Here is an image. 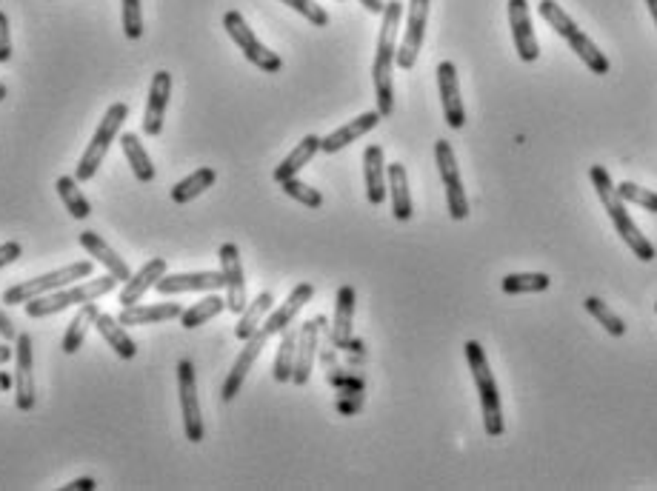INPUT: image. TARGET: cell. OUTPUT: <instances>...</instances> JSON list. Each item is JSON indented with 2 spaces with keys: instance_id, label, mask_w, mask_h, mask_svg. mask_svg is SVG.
<instances>
[{
  "instance_id": "cell-1",
  "label": "cell",
  "mask_w": 657,
  "mask_h": 491,
  "mask_svg": "<svg viewBox=\"0 0 657 491\" xmlns=\"http://www.w3.org/2000/svg\"><path fill=\"white\" fill-rule=\"evenodd\" d=\"M403 18V3L389 0L383 9V23H380L378 52L372 63V80H375V100H378L380 118H392L395 112V86H392V69L398 58V26Z\"/></svg>"
},
{
  "instance_id": "cell-2",
  "label": "cell",
  "mask_w": 657,
  "mask_h": 491,
  "mask_svg": "<svg viewBox=\"0 0 657 491\" xmlns=\"http://www.w3.org/2000/svg\"><path fill=\"white\" fill-rule=\"evenodd\" d=\"M589 180H592V186H595V192H598L600 203H603L606 215L612 220V226L618 229L620 240L632 249V255L640 257L643 263L655 260V246L649 243V237L640 232L638 223L629 217V212H626V200L618 195V186L612 183L609 172H606L603 166H592V169H589Z\"/></svg>"
},
{
  "instance_id": "cell-3",
  "label": "cell",
  "mask_w": 657,
  "mask_h": 491,
  "mask_svg": "<svg viewBox=\"0 0 657 491\" xmlns=\"http://www.w3.org/2000/svg\"><path fill=\"white\" fill-rule=\"evenodd\" d=\"M466 360H469V372L475 377V386L480 394V412H483V429L489 437L503 434V409H500V392L495 383V374L489 369L486 352L478 340L466 343Z\"/></svg>"
},
{
  "instance_id": "cell-4",
  "label": "cell",
  "mask_w": 657,
  "mask_h": 491,
  "mask_svg": "<svg viewBox=\"0 0 657 491\" xmlns=\"http://www.w3.org/2000/svg\"><path fill=\"white\" fill-rule=\"evenodd\" d=\"M118 283V277L109 275V272L103 277H95V280H80L78 286H72V289H63V292L58 289V292H49V295L29 300V303H26V315L32 317V320L58 315L63 309H69V306L89 303V300H98V297L115 292Z\"/></svg>"
},
{
  "instance_id": "cell-5",
  "label": "cell",
  "mask_w": 657,
  "mask_h": 491,
  "mask_svg": "<svg viewBox=\"0 0 657 491\" xmlns=\"http://www.w3.org/2000/svg\"><path fill=\"white\" fill-rule=\"evenodd\" d=\"M126 118H129V106H126V103H112V106L106 109L98 132L92 135L86 152H83V158L78 160V169H75V177H78V180H92V177L98 175V169L103 166L106 155H109V146L115 143L120 126L126 123Z\"/></svg>"
},
{
  "instance_id": "cell-6",
  "label": "cell",
  "mask_w": 657,
  "mask_h": 491,
  "mask_svg": "<svg viewBox=\"0 0 657 491\" xmlns=\"http://www.w3.org/2000/svg\"><path fill=\"white\" fill-rule=\"evenodd\" d=\"M92 269H95L92 260H78V263H69V266H63L58 272H49V275L35 277V280H23V283H18V286H12V289L3 292V303L15 306V303H29V300H35V297L58 292L63 286L80 283L83 277L92 275Z\"/></svg>"
},
{
  "instance_id": "cell-7",
  "label": "cell",
  "mask_w": 657,
  "mask_h": 491,
  "mask_svg": "<svg viewBox=\"0 0 657 491\" xmlns=\"http://www.w3.org/2000/svg\"><path fill=\"white\" fill-rule=\"evenodd\" d=\"M223 29L229 32V38L235 40L240 46V52H243V58L249 60L252 66H258L260 72H266V75H275L283 69V60L272 52V49H266L258 38H255V32L249 29V23L243 20L240 12H226L223 15Z\"/></svg>"
},
{
  "instance_id": "cell-8",
  "label": "cell",
  "mask_w": 657,
  "mask_h": 491,
  "mask_svg": "<svg viewBox=\"0 0 657 491\" xmlns=\"http://www.w3.org/2000/svg\"><path fill=\"white\" fill-rule=\"evenodd\" d=\"M435 160H438V172L443 186H446V206L452 220H466L469 217V200L463 192V180H460L458 158L449 146V140H438L435 143Z\"/></svg>"
},
{
  "instance_id": "cell-9",
  "label": "cell",
  "mask_w": 657,
  "mask_h": 491,
  "mask_svg": "<svg viewBox=\"0 0 657 491\" xmlns=\"http://www.w3.org/2000/svg\"><path fill=\"white\" fill-rule=\"evenodd\" d=\"M178 386H180V412H183V429L189 443L203 440V414L198 403V377L192 360H180L178 363Z\"/></svg>"
},
{
  "instance_id": "cell-10",
  "label": "cell",
  "mask_w": 657,
  "mask_h": 491,
  "mask_svg": "<svg viewBox=\"0 0 657 491\" xmlns=\"http://www.w3.org/2000/svg\"><path fill=\"white\" fill-rule=\"evenodd\" d=\"M429 6L432 0H409L406 6V32H403V43L398 46V63L403 72L415 69L418 63V52L423 46V35H426V20H429Z\"/></svg>"
},
{
  "instance_id": "cell-11",
  "label": "cell",
  "mask_w": 657,
  "mask_h": 491,
  "mask_svg": "<svg viewBox=\"0 0 657 491\" xmlns=\"http://www.w3.org/2000/svg\"><path fill=\"white\" fill-rule=\"evenodd\" d=\"M18 349H15V403L20 412H32L35 409V354H32V334H18L15 337Z\"/></svg>"
},
{
  "instance_id": "cell-12",
  "label": "cell",
  "mask_w": 657,
  "mask_h": 491,
  "mask_svg": "<svg viewBox=\"0 0 657 491\" xmlns=\"http://www.w3.org/2000/svg\"><path fill=\"white\" fill-rule=\"evenodd\" d=\"M220 275H223V289H226V309L240 315L246 309V277H243V260L235 243L220 246Z\"/></svg>"
},
{
  "instance_id": "cell-13",
  "label": "cell",
  "mask_w": 657,
  "mask_h": 491,
  "mask_svg": "<svg viewBox=\"0 0 657 491\" xmlns=\"http://www.w3.org/2000/svg\"><path fill=\"white\" fill-rule=\"evenodd\" d=\"M509 26H512V38L515 49L523 63H535L540 58L538 38H535V26H532V12H529V0H509Z\"/></svg>"
},
{
  "instance_id": "cell-14",
  "label": "cell",
  "mask_w": 657,
  "mask_h": 491,
  "mask_svg": "<svg viewBox=\"0 0 657 491\" xmlns=\"http://www.w3.org/2000/svg\"><path fill=\"white\" fill-rule=\"evenodd\" d=\"M438 89L440 103H443V118L449 123V129H463L466 112H463V100H460L458 69H455L452 60H443L438 66Z\"/></svg>"
},
{
  "instance_id": "cell-15",
  "label": "cell",
  "mask_w": 657,
  "mask_h": 491,
  "mask_svg": "<svg viewBox=\"0 0 657 491\" xmlns=\"http://www.w3.org/2000/svg\"><path fill=\"white\" fill-rule=\"evenodd\" d=\"M266 340H269V334L263 332H255L249 340H246V346H243V352L238 354V360H235V366H232V372H229V377H226V383H223V389H220V397L229 403V400H235L238 397V392L243 389V380L249 377V372H252V366L258 363L260 352H263V346H266Z\"/></svg>"
},
{
  "instance_id": "cell-16",
  "label": "cell",
  "mask_w": 657,
  "mask_h": 491,
  "mask_svg": "<svg viewBox=\"0 0 657 491\" xmlns=\"http://www.w3.org/2000/svg\"><path fill=\"white\" fill-rule=\"evenodd\" d=\"M312 297H315V286H312V283H298L278 309L263 320L260 329L269 334V337H275V334H280L283 329H289V326L295 323V317L300 315V309H303Z\"/></svg>"
},
{
  "instance_id": "cell-17",
  "label": "cell",
  "mask_w": 657,
  "mask_h": 491,
  "mask_svg": "<svg viewBox=\"0 0 657 491\" xmlns=\"http://www.w3.org/2000/svg\"><path fill=\"white\" fill-rule=\"evenodd\" d=\"M169 98H172V75L160 69L149 86V103H146V115H143V132L149 138H158L163 132V115H166Z\"/></svg>"
},
{
  "instance_id": "cell-18",
  "label": "cell",
  "mask_w": 657,
  "mask_h": 491,
  "mask_svg": "<svg viewBox=\"0 0 657 491\" xmlns=\"http://www.w3.org/2000/svg\"><path fill=\"white\" fill-rule=\"evenodd\" d=\"M323 323H326L323 317H315V320H309V323L300 326L295 372H292V383H295V386H306L309 377H312V366H315V357H318V334Z\"/></svg>"
},
{
  "instance_id": "cell-19",
  "label": "cell",
  "mask_w": 657,
  "mask_h": 491,
  "mask_svg": "<svg viewBox=\"0 0 657 491\" xmlns=\"http://www.w3.org/2000/svg\"><path fill=\"white\" fill-rule=\"evenodd\" d=\"M160 295H186V292H218L223 289L220 272H189V275H163L155 283Z\"/></svg>"
},
{
  "instance_id": "cell-20",
  "label": "cell",
  "mask_w": 657,
  "mask_h": 491,
  "mask_svg": "<svg viewBox=\"0 0 657 491\" xmlns=\"http://www.w3.org/2000/svg\"><path fill=\"white\" fill-rule=\"evenodd\" d=\"M380 120L383 118H380L378 109H375V112H363V115H358L355 120H349L346 126L335 129L329 138H320V152H326V155H335V152H340V149H346L349 143H355L358 138H363L366 132H372Z\"/></svg>"
},
{
  "instance_id": "cell-21",
  "label": "cell",
  "mask_w": 657,
  "mask_h": 491,
  "mask_svg": "<svg viewBox=\"0 0 657 491\" xmlns=\"http://www.w3.org/2000/svg\"><path fill=\"white\" fill-rule=\"evenodd\" d=\"M183 306L180 303H135V306H123L118 320L123 326H149V323H166V320H180Z\"/></svg>"
},
{
  "instance_id": "cell-22",
  "label": "cell",
  "mask_w": 657,
  "mask_h": 491,
  "mask_svg": "<svg viewBox=\"0 0 657 491\" xmlns=\"http://www.w3.org/2000/svg\"><path fill=\"white\" fill-rule=\"evenodd\" d=\"M363 180H366V197L372 206H380L386 200V160H383V149L380 146H369L363 152Z\"/></svg>"
},
{
  "instance_id": "cell-23",
  "label": "cell",
  "mask_w": 657,
  "mask_h": 491,
  "mask_svg": "<svg viewBox=\"0 0 657 491\" xmlns=\"http://www.w3.org/2000/svg\"><path fill=\"white\" fill-rule=\"evenodd\" d=\"M355 303L358 295L352 286H340L335 297V320H332V343L335 349H346L352 340V320H355Z\"/></svg>"
},
{
  "instance_id": "cell-24",
  "label": "cell",
  "mask_w": 657,
  "mask_h": 491,
  "mask_svg": "<svg viewBox=\"0 0 657 491\" xmlns=\"http://www.w3.org/2000/svg\"><path fill=\"white\" fill-rule=\"evenodd\" d=\"M163 275H166V260H163V257H152V260L140 269L138 275H132L126 280V286H123V292H120L118 297L120 306H135V303H140V297L146 295Z\"/></svg>"
},
{
  "instance_id": "cell-25",
  "label": "cell",
  "mask_w": 657,
  "mask_h": 491,
  "mask_svg": "<svg viewBox=\"0 0 657 491\" xmlns=\"http://www.w3.org/2000/svg\"><path fill=\"white\" fill-rule=\"evenodd\" d=\"M80 246H83L89 255L95 257L98 263H103L109 275H115L118 280H123V283L132 277L129 266H126V260H123V257H120L118 252L112 249V246H106V240H103L98 232H83V235H80Z\"/></svg>"
},
{
  "instance_id": "cell-26",
  "label": "cell",
  "mask_w": 657,
  "mask_h": 491,
  "mask_svg": "<svg viewBox=\"0 0 657 491\" xmlns=\"http://www.w3.org/2000/svg\"><path fill=\"white\" fill-rule=\"evenodd\" d=\"M95 329H98L100 337L109 343V349H115V354L123 357V360H132V357L138 354V343L129 337L126 326L120 323L118 317L98 315V320H95Z\"/></svg>"
},
{
  "instance_id": "cell-27",
  "label": "cell",
  "mask_w": 657,
  "mask_h": 491,
  "mask_svg": "<svg viewBox=\"0 0 657 491\" xmlns=\"http://www.w3.org/2000/svg\"><path fill=\"white\" fill-rule=\"evenodd\" d=\"M386 180H389V192H392V215L398 217L400 223L412 220V192H409L406 166L403 163H392L386 169Z\"/></svg>"
},
{
  "instance_id": "cell-28",
  "label": "cell",
  "mask_w": 657,
  "mask_h": 491,
  "mask_svg": "<svg viewBox=\"0 0 657 491\" xmlns=\"http://www.w3.org/2000/svg\"><path fill=\"white\" fill-rule=\"evenodd\" d=\"M100 309L95 300H89V303H80L78 315L72 317V323H69V329L63 334V352L66 354H75L78 349H83V340H86V334L89 329L95 326V320H98Z\"/></svg>"
},
{
  "instance_id": "cell-29",
  "label": "cell",
  "mask_w": 657,
  "mask_h": 491,
  "mask_svg": "<svg viewBox=\"0 0 657 491\" xmlns=\"http://www.w3.org/2000/svg\"><path fill=\"white\" fill-rule=\"evenodd\" d=\"M272 306H275V297H272V292H260L252 303H246V309L240 312V320L238 326H235V334H238V340H249L252 334L260 332V326H263V320H266V315L272 312Z\"/></svg>"
},
{
  "instance_id": "cell-30",
  "label": "cell",
  "mask_w": 657,
  "mask_h": 491,
  "mask_svg": "<svg viewBox=\"0 0 657 491\" xmlns=\"http://www.w3.org/2000/svg\"><path fill=\"white\" fill-rule=\"evenodd\" d=\"M320 152V138L318 135H306V138L300 140L298 146L289 152V158L280 160V166L275 169V183H283V180H289V177H298V172L309 163V160L315 158Z\"/></svg>"
},
{
  "instance_id": "cell-31",
  "label": "cell",
  "mask_w": 657,
  "mask_h": 491,
  "mask_svg": "<svg viewBox=\"0 0 657 491\" xmlns=\"http://www.w3.org/2000/svg\"><path fill=\"white\" fill-rule=\"evenodd\" d=\"M120 146H123V155L129 160V166H132V172L138 177L140 183H152L155 180V166H152V158H149V152L143 149V143L135 132H126L123 138H120Z\"/></svg>"
},
{
  "instance_id": "cell-32",
  "label": "cell",
  "mask_w": 657,
  "mask_h": 491,
  "mask_svg": "<svg viewBox=\"0 0 657 491\" xmlns=\"http://www.w3.org/2000/svg\"><path fill=\"white\" fill-rule=\"evenodd\" d=\"M298 332L295 326L283 329L280 332V346H278V357H275V366H272V374L278 383H289L292 380V372H295V354H298Z\"/></svg>"
},
{
  "instance_id": "cell-33",
  "label": "cell",
  "mask_w": 657,
  "mask_h": 491,
  "mask_svg": "<svg viewBox=\"0 0 657 491\" xmlns=\"http://www.w3.org/2000/svg\"><path fill=\"white\" fill-rule=\"evenodd\" d=\"M215 180H218V172L215 169H209V166H203L198 172H192L189 177H183L180 183L172 186V200L175 203H189V200H195L198 195H203L206 189H212L215 186Z\"/></svg>"
},
{
  "instance_id": "cell-34",
  "label": "cell",
  "mask_w": 657,
  "mask_h": 491,
  "mask_svg": "<svg viewBox=\"0 0 657 491\" xmlns=\"http://www.w3.org/2000/svg\"><path fill=\"white\" fill-rule=\"evenodd\" d=\"M569 46H572V52L578 55L583 63H586V69L589 72H595V75H609V69H612V63H609V58L600 52L598 46H595V40L589 38V35H583V32H575L572 38L566 40Z\"/></svg>"
},
{
  "instance_id": "cell-35",
  "label": "cell",
  "mask_w": 657,
  "mask_h": 491,
  "mask_svg": "<svg viewBox=\"0 0 657 491\" xmlns=\"http://www.w3.org/2000/svg\"><path fill=\"white\" fill-rule=\"evenodd\" d=\"M223 309H226V297L206 295L200 303H195L192 309H183L180 326H183V329H198L203 323H209L212 317H218Z\"/></svg>"
},
{
  "instance_id": "cell-36",
  "label": "cell",
  "mask_w": 657,
  "mask_h": 491,
  "mask_svg": "<svg viewBox=\"0 0 657 491\" xmlns=\"http://www.w3.org/2000/svg\"><path fill=\"white\" fill-rule=\"evenodd\" d=\"M552 286V277L543 272H526V275H506L500 280V289L506 295H538Z\"/></svg>"
},
{
  "instance_id": "cell-37",
  "label": "cell",
  "mask_w": 657,
  "mask_h": 491,
  "mask_svg": "<svg viewBox=\"0 0 657 491\" xmlns=\"http://www.w3.org/2000/svg\"><path fill=\"white\" fill-rule=\"evenodd\" d=\"M55 189H58L60 200H63V206H66V212L72 217H83L92 215V206H89V200L83 197L78 186V177H58V183H55Z\"/></svg>"
},
{
  "instance_id": "cell-38",
  "label": "cell",
  "mask_w": 657,
  "mask_h": 491,
  "mask_svg": "<svg viewBox=\"0 0 657 491\" xmlns=\"http://www.w3.org/2000/svg\"><path fill=\"white\" fill-rule=\"evenodd\" d=\"M538 9H540V15H543V20H546V23H549V26H552V29H555V32H558L563 40H569L580 29L578 23L569 18V12H566L560 3H555V0H540Z\"/></svg>"
},
{
  "instance_id": "cell-39",
  "label": "cell",
  "mask_w": 657,
  "mask_h": 491,
  "mask_svg": "<svg viewBox=\"0 0 657 491\" xmlns=\"http://www.w3.org/2000/svg\"><path fill=\"white\" fill-rule=\"evenodd\" d=\"M583 306H586V312L595 317L600 326L612 334V337H623V334H626V323H623V320H620V317L615 315V312H612V309H609V306H606L600 297H586V300H583Z\"/></svg>"
},
{
  "instance_id": "cell-40",
  "label": "cell",
  "mask_w": 657,
  "mask_h": 491,
  "mask_svg": "<svg viewBox=\"0 0 657 491\" xmlns=\"http://www.w3.org/2000/svg\"><path fill=\"white\" fill-rule=\"evenodd\" d=\"M280 189L292 197V200L303 203L306 209H320V206H323V195H320L318 189H312L309 183H303V180H298V177H289V180H283V183H280Z\"/></svg>"
},
{
  "instance_id": "cell-41",
  "label": "cell",
  "mask_w": 657,
  "mask_h": 491,
  "mask_svg": "<svg viewBox=\"0 0 657 491\" xmlns=\"http://www.w3.org/2000/svg\"><path fill=\"white\" fill-rule=\"evenodd\" d=\"M618 195L623 197L626 203H635L640 209L655 212L657 215V192H652V189H643V186L632 183V180H623V183H618Z\"/></svg>"
},
{
  "instance_id": "cell-42",
  "label": "cell",
  "mask_w": 657,
  "mask_h": 491,
  "mask_svg": "<svg viewBox=\"0 0 657 491\" xmlns=\"http://www.w3.org/2000/svg\"><path fill=\"white\" fill-rule=\"evenodd\" d=\"M123 6V35L129 40H138L143 35V12L140 0H120Z\"/></svg>"
},
{
  "instance_id": "cell-43",
  "label": "cell",
  "mask_w": 657,
  "mask_h": 491,
  "mask_svg": "<svg viewBox=\"0 0 657 491\" xmlns=\"http://www.w3.org/2000/svg\"><path fill=\"white\" fill-rule=\"evenodd\" d=\"M283 3H286L289 9H295L298 15H303L312 26H318V29L329 26V12H326L323 6H318L315 0H283Z\"/></svg>"
},
{
  "instance_id": "cell-44",
  "label": "cell",
  "mask_w": 657,
  "mask_h": 491,
  "mask_svg": "<svg viewBox=\"0 0 657 491\" xmlns=\"http://www.w3.org/2000/svg\"><path fill=\"white\" fill-rule=\"evenodd\" d=\"M9 58H12V32L6 12H0V63H9Z\"/></svg>"
},
{
  "instance_id": "cell-45",
  "label": "cell",
  "mask_w": 657,
  "mask_h": 491,
  "mask_svg": "<svg viewBox=\"0 0 657 491\" xmlns=\"http://www.w3.org/2000/svg\"><path fill=\"white\" fill-rule=\"evenodd\" d=\"M20 243H15V240H9V243H0V269H6V266H12L15 260L20 257Z\"/></svg>"
},
{
  "instance_id": "cell-46",
  "label": "cell",
  "mask_w": 657,
  "mask_h": 491,
  "mask_svg": "<svg viewBox=\"0 0 657 491\" xmlns=\"http://www.w3.org/2000/svg\"><path fill=\"white\" fill-rule=\"evenodd\" d=\"M0 337H6V340H15L18 334H15V323H12V317L6 315L3 309H0Z\"/></svg>"
},
{
  "instance_id": "cell-47",
  "label": "cell",
  "mask_w": 657,
  "mask_h": 491,
  "mask_svg": "<svg viewBox=\"0 0 657 491\" xmlns=\"http://www.w3.org/2000/svg\"><path fill=\"white\" fill-rule=\"evenodd\" d=\"M363 406V397H360V392L352 397V400H338V412L343 414H355Z\"/></svg>"
},
{
  "instance_id": "cell-48",
  "label": "cell",
  "mask_w": 657,
  "mask_h": 491,
  "mask_svg": "<svg viewBox=\"0 0 657 491\" xmlns=\"http://www.w3.org/2000/svg\"><path fill=\"white\" fill-rule=\"evenodd\" d=\"M66 491H92L95 489V480L92 477H80V480H72L69 486H63Z\"/></svg>"
},
{
  "instance_id": "cell-49",
  "label": "cell",
  "mask_w": 657,
  "mask_h": 491,
  "mask_svg": "<svg viewBox=\"0 0 657 491\" xmlns=\"http://www.w3.org/2000/svg\"><path fill=\"white\" fill-rule=\"evenodd\" d=\"M358 3L366 9V12H372V15H383V9H386L383 0H358Z\"/></svg>"
},
{
  "instance_id": "cell-50",
  "label": "cell",
  "mask_w": 657,
  "mask_h": 491,
  "mask_svg": "<svg viewBox=\"0 0 657 491\" xmlns=\"http://www.w3.org/2000/svg\"><path fill=\"white\" fill-rule=\"evenodd\" d=\"M12 349H9V346H6V343H0V366H3V363H9V360H12Z\"/></svg>"
},
{
  "instance_id": "cell-51",
  "label": "cell",
  "mask_w": 657,
  "mask_h": 491,
  "mask_svg": "<svg viewBox=\"0 0 657 491\" xmlns=\"http://www.w3.org/2000/svg\"><path fill=\"white\" fill-rule=\"evenodd\" d=\"M646 6H649V12H652V18H655V26H657V0H646Z\"/></svg>"
},
{
  "instance_id": "cell-52",
  "label": "cell",
  "mask_w": 657,
  "mask_h": 491,
  "mask_svg": "<svg viewBox=\"0 0 657 491\" xmlns=\"http://www.w3.org/2000/svg\"><path fill=\"white\" fill-rule=\"evenodd\" d=\"M0 386H3V389H9V386H12V380H9L6 374H0Z\"/></svg>"
},
{
  "instance_id": "cell-53",
  "label": "cell",
  "mask_w": 657,
  "mask_h": 491,
  "mask_svg": "<svg viewBox=\"0 0 657 491\" xmlns=\"http://www.w3.org/2000/svg\"><path fill=\"white\" fill-rule=\"evenodd\" d=\"M6 95H9V89H6V86H3V83H0V103H3V100H6Z\"/></svg>"
}]
</instances>
